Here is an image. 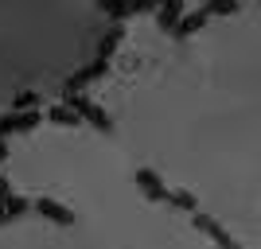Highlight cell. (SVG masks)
Instances as JSON below:
<instances>
[{"instance_id": "6da1fadb", "label": "cell", "mask_w": 261, "mask_h": 249, "mask_svg": "<svg viewBox=\"0 0 261 249\" xmlns=\"http://www.w3.org/2000/svg\"><path fill=\"white\" fill-rule=\"evenodd\" d=\"M121 39H125V27H121V20H113V27H109V32H106V39L98 43V59H94L90 66H82L78 74H70V78H66V86H63L66 94H82L86 86L101 82V78L109 74V63H113V51L121 47Z\"/></svg>"}, {"instance_id": "7a4b0ae2", "label": "cell", "mask_w": 261, "mask_h": 249, "mask_svg": "<svg viewBox=\"0 0 261 249\" xmlns=\"http://www.w3.org/2000/svg\"><path fill=\"white\" fill-rule=\"evenodd\" d=\"M63 101H66L70 109H74V113H78L82 121H86V125H94L98 132H113V117H109V113L98 105V101H90L86 94H66Z\"/></svg>"}, {"instance_id": "3957f363", "label": "cell", "mask_w": 261, "mask_h": 249, "mask_svg": "<svg viewBox=\"0 0 261 249\" xmlns=\"http://www.w3.org/2000/svg\"><path fill=\"white\" fill-rule=\"evenodd\" d=\"M191 226H195V230H199V234H203L207 241H215L218 249H242L238 241H234V234H230V230L222 226L218 218H211L207 210H195V214H191Z\"/></svg>"}, {"instance_id": "277c9868", "label": "cell", "mask_w": 261, "mask_h": 249, "mask_svg": "<svg viewBox=\"0 0 261 249\" xmlns=\"http://www.w3.org/2000/svg\"><path fill=\"white\" fill-rule=\"evenodd\" d=\"M39 121H43L39 109H8V113L0 117V141H8L16 132H32Z\"/></svg>"}, {"instance_id": "5b68a950", "label": "cell", "mask_w": 261, "mask_h": 249, "mask_svg": "<svg viewBox=\"0 0 261 249\" xmlns=\"http://www.w3.org/2000/svg\"><path fill=\"white\" fill-rule=\"evenodd\" d=\"M133 183L141 187V195H144V199H152V203H164V206H168V199H172V187L164 183V179L152 172V168H137Z\"/></svg>"}, {"instance_id": "8992f818", "label": "cell", "mask_w": 261, "mask_h": 249, "mask_svg": "<svg viewBox=\"0 0 261 249\" xmlns=\"http://www.w3.org/2000/svg\"><path fill=\"white\" fill-rule=\"evenodd\" d=\"M32 206L47 218V222H59V226H74V210H70V206H63V203H55V199H35Z\"/></svg>"}, {"instance_id": "52a82bcc", "label": "cell", "mask_w": 261, "mask_h": 249, "mask_svg": "<svg viewBox=\"0 0 261 249\" xmlns=\"http://www.w3.org/2000/svg\"><path fill=\"white\" fill-rule=\"evenodd\" d=\"M207 20H211V16H207V8L184 12V20H179V23L172 27V35H175V39H187V35H195V32H199V27H203Z\"/></svg>"}, {"instance_id": "ba28073f", "label": "cell", "mask_w": 261, "mask_h": 249, "mask_svg": "<svg viewBox=\"0 0 261 249\" xmlns=\"http://www.w3.org/2000/svg\"><path fill=\"white\" fill-rule=\"evenodd\" d=\"M156 20H160L164 32L172 35V27L184 20V0H160V8H156Z\"/></svg>"}, {"instance_id": "9c48e42d", "label": "cell", "mask_w": 261, "mask_h": 249, "mask_svg": "<svg viewBox=\"0 0 261 249\" xmlns=\"http://www.w3.org/2000/svg\"><path fill=\"white\" fill-rule=\"evenodd\" d=\"M47 121H51V125H63V129H78V125H82V117H78L66 101H59V105L47 109Z\"/></svg>"}, {"instance_id": "30bf717a", "label": "cell", "mask_w": 261, "mask_h": 249, "mask_svg": "<svg viewBox=\"0 0 261 249\" xmlns=\"http://www.w3.org/2000/svg\"><path fill=\"white\" fill-rule=\"evenodd\" d=\"M203 8H207V16H234L242 8V0H207Z\"/></svg>"}, {"instance_id": "8fae6325", "label": "cell", "mask_w": 261, "mask_h": 249, "mask_svg": "<svg viewBox=\"0 0 261 249\" xmlns=\"http://www.w3.org/2000/svg\"><path fill=\"white\" fill-rule=\"evenodd\" d=\"M4 210H8V218H20V214H28V199H16V195H8V199H4Z\"/></svg>"}, {"instance_id": "7c38bea8", "label": "cell", "mask_w": 261, "mask_h": 249, "mask_svg": "<svg viewBox=\"0 0 261 249\" xmlns=\"http://www.w3.org/2000/svg\"><path fill=\"white\" fill-rule=\"evenodd\" d=\"M35 105H39V94H32V90L16 94V101H12V109H35Z\"/></svg>"}, {"instance_id": "4fadbf2b", "label": "cell", "mask_w": 261, "mask_h": 249, "mask_svg": "<svg viewBox=\"0 0 261 249\" xmlns=\"http://www.w3.org/2000/svg\"><path fill=\"white\" fill-rule=\"evenodd\" d=\"M12 191H8V179H4V175H0V203H4V199H8Z\"/></svg>"}, {"instance_id": "5bb4252c", "label": "cell", "mask_w": 261, "mask_h": 249, "mask_svg": "<svg viewBox=\"0 0 261 249\" xmlns=\"http://www.w3.org/2000/svg\"><path fill=\"white\" fill-rule=\"evenodd\" d=\"M8 160V141H0V163Z\"/></svg>"}, {"instance_id": "9a60e30c", "label": "cell", "mask_w": 261, "mask_h": 249, "mask_svg": "<svg viewBox=\"0 0 261 249\" xmlns=\"http://www.w3.org/2000/svg\"><path fill=\"white\" fill-rule=\"evenodd\" d=\"M0 222H12V218H8V210H4V203H0Z\"/></svg>"}]
</instances>
